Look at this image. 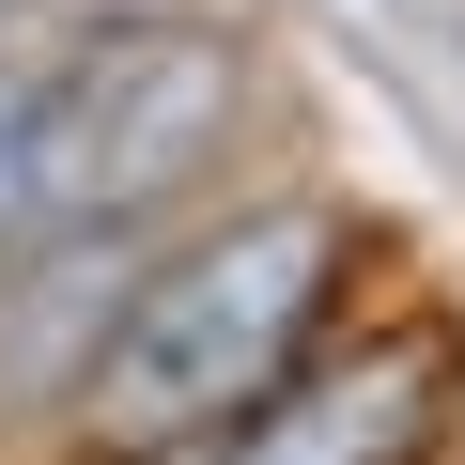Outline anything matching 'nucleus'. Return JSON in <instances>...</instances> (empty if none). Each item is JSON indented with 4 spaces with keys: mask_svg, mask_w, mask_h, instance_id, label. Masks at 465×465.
I'll list each match as a JSON object with an SVG mask.
<instances>
[{
    "mask_svg": "<svg viewBox=\"0 0 465 465\" xmlns=\"http://www.w3.org/2000/svg\"><path fill=\"white\" fill-rule=\"evenodd\" d=\"M419 419H434V357H419V341H388V357H357V372L264 388L249 419L217 434V465H403V450H419Z\"/></svg>",
    "mask_w": 465,
    "mask_h": 465,
    "instance_id": "3",
    "label": "nucleus"
},
{
    "mask_svg": "<svg viewBox=\"0 0 465 465\" xmlns=\"http://www.w3.org/2000/svg\"><path fill=\"white\" fill-rule=\"evenodd\" d=\"M326 295H341V217L326 202H249L232 232L171 249L109 311V341L78 372V434L94 450H217L264 388H295Z\"/></svg>",
    "mask_w": 465,
    "mask_h": 465,
    "instance_id": "1",
    "label": "nucleus"
},
{
    "mask_svg": "<svg viewBox=\"0 0 465 465\" xmlns=\"http://www.w3.org/2000/svg\"><path fill=\"white\" fill-rule=\"evenodd\" d=\"M140 295V264H124V232H47V264H0V419L16 403H78V372H94V341H109V311Z\"/></svg>",
    "mask_w": 465,
    "mask_h": 465,
    "instance_id": "4",
    "label": "nucleus"
},
{
    "mask_svg": "<svg viewBox=\"0 0 465 465\" xmlns=\"http://www.w3.org/2000/svg\"><path fill=\"white\" fill-rule=\"evenodd\" d=\"M0 16H16V0H0Z\"/></svg>",
    "mask_w": 465,
    "mask_h": 465,
    "instance_id": "6",
    "label": "nucleus"
},
{
    "mask_svg": "<svg viewBox=\"0 0 465 465\" xmlns=\"http://www.w3.org/2000/svg\"><path fill=\"white\" fill-rule=\"evenodd\" d=\"M249 124V47L217 16H124L32 78V232H140Z\"/></svg>",
    "mask_w": 465,
    "mask_h": 465,
    "instance_id": "2",
    "label": "nucleus"
},
{
    "mask_svg": "<svg viewBox=\"0 0 465 465\" xmlns=\"http://www.w3.org/2000/svg\"><path fill=\"white\" fill-rule=\"evenodd\" d=\"M32 249V78L0 63V264Z\"/></svg>",
    "mask_w": 465,
    "mask_h": 465,
    "instance_id": "5",
    "label": "nucleus"
}]
</instances>
